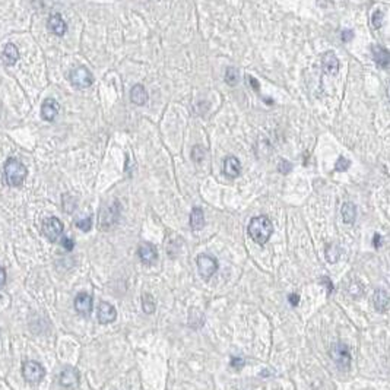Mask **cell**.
Wrapping results in <instances>:
<instances>
[{
    "label": "cell",
    "instance_id": "26",
    "mask_svg": "<svg viewBox=\"0 0 390 390\" xmlns=\"http://www.w3.org/2000/svg\"><path fill=\"white\" fill-rule=\"evenodd\" d=\"M203 158H205V149H203L202 146L196 145L195 148L192 149V160H193L195 163H202Z\"/></svg>",
    "mask_w": 390,
    "mask_h": 390
},
{
    "label": "cell",
    "instance_id": "11",
    "mask_svg": "<svg viewBox=\"0 0 390 390\" xmlns=\"http://www.w3.org/2000/svg\"><path fill=\"white\" fill-rule=\"evenodd\" d=\"M59 114V103L54 98H47L41 105V117L45 121H54Z\"/></svg>",
    "mask_w": 390,
    "mask_h": 390
},
{
    "label": "cell",
    "instance_id": "30",
    "mask_svg": "<svg viewBox=\"0 0 390 390\" xmlns=\"http://www.w3.org/2000/svg\"><path fill=\"white\" fill-rule=\"evenodd\" d=\"M244 364H246V361H244V358H241V357H232V358H231V367H234L236 370L243 368Z\"/></svg>",
    "mask_w": 390,
    "mask_h": 390
},
{
    "label": "cell",
    "instance_id": "8",
    "mask_svg": "<svg viewBox=\"0 0 390 390\" xmlns=\"http://www.w3.org/2000/svg\"><path fill=\"white\" fill-rule=\"evenodd\" d=\"M70 82L72 85L77 88V90H85L90 88L94 82V76L91 73L87 67H76L70 72Z\"/></svg>",
    "mask_w": 390,
    "mask_h": 390
},
{
    "label": "cell",
    "instance_id": "20",
    "mask_svg": "<svg viewBox=\"0 0 390 390\" xmlns=\"http://www.w3.org/2000/svg\"><path fill=\"white\" fill-rule=\"evenodd\" d=\"M130 100L132 103L136 105H143L146 104L148 101V92L145 90L143 85H135L132 91H130Z\"/></svg>",
    "mask_w": 390,
    "mask_h": 390
},
{
    "label": "cell",
    "instance_id": "33",
    "mask_svg": "<svg viewBox=\"0 0 390 390\" xmlns=\"http://www.w3.org/2000/svg\"><path fill=\"white\" fill-rule=\"evenodd\" d=\"M352 38H354V31L345 30L342 32V41H344V43H349Z\"/></svg>",
    "mask_w": 390,
    "mask_h": 390
},
{
    "label": "cell",
    "instance_id": "28",
    "mask_svg": "<svg viewBox=\"0 0 390 390\" xmlns=\"http://www.w3.org/2000/svg\"><path fill=\"white\" fill-rule=\"evenodd\" d=\"M76 226L79 228V229H82V231H90L91 226H92V218L91 216H87L85 219H81V221H77L76 222Z\"/></svg>",
    "mask_w": 390,
    "mask_h": 390
},
{
    "label": "cell",
    "instance_id": "14",
    "mask_svg": "<svg viewBox=\"0 0 390 390\" xmlns=\"http://www.w3.org/2000/svg\"><path fill=\"white\" fill-rule=\"evenodd\" d=\"M139 257L143 263L152 265L158 259V252H157L155 246H152L150 243H142L139 246Z\"/></svg>",
    "mask_w": 390,
    "mask_h": 390
},
{
    "label": "cell",
    "instance_id": "38",
    "mask_svg": "<svg viewBox=\"0 0 390 390\" xmlns=\"http://www.w3.org/2000/svg\"><path fill=\"white\" fill-rule=\"evenodd\" d=\"M373 244H374L375 249L381 246V237H380L378 234H375V236H374V241H373Z\"/></svg>",
    "mask_w": 390,
    "mask_h": 390
},
{
    "label": "cell",
    "instance_id": "32",
    "mask_svg": "<svg viewBox=\"0 0 390 390\" xmlns=\"http://www.w3.org/2000/svg\"><path fill=\"white\" fill-rule=\"evenodd\" d=\"M60 243H61V246L67 250V252H70V250H73V246H75V243H73V240L72 239H69V237H63V239H60Z\"/></svg>",
    "mask_w": 390,
    "mask_h": 390
},
{
    "label": "cell",
    "instance_id": "23",
    "mask_svg": "<svg viewBox=\"0 0 390 390\" xmlns=\"http://www.w3.org/2000/svg\"><path fill=\"white\" fill-rule=\"evenodd\" d=\"M142 308L146 315H152L155 311V300L150 297L149 294H145L142 297Z\"/></svg>",
    "mask_w": 390,
    "mask_h": 390
},
{
    "label": "cell",
    "instance_id": "7",
    "mask_svg": "<svg viewBox=\"0 0 390 390\" xmlns=\"http://www.w3.org/2000/svg\"><path fill=\"white\" fill-rule=\"evenodd\" d=\"M196 262H197V269H199L200 276H202L203 279H206V281L210 279V278L216 273V270H218V262H216V259L209 255L197 256Z\"/></svg>",
    "mask_w": 390,
    "mask_h": 390
},
{
    "label": "cell",
    "instance_id": "5",
    "mask_svg": "<svg viewBox=\"0 0 390 390\" xmlns=\"http://www.w3.org/2000/svg\"><path fill=\"white\" fill-rule=\"evenodd\" d=\"M330 358L336 362V365L339 368H348L351 365V354H349V348L341 342L333 344L329 349Z\"/></svg>",
    "mask_w": 390,
    "mask_h": 390
},
{
    "label": "cell",
    "instance_id": "4",
    "mask_svg": "<svg viewBox=\"0 0 390 390\" xmlns=\"http://www.w3.org/2000/svg\"><path fill=\"white\" fill-rule=\"evenodd\" d=\"M44 374V367L40 362H37V361H25L24 365H22V375L31 384L40 383L43 380Z\"/></svg>",
    "mask_w": 390,
    "mask_h": 390
},
{
    "label": "cell",
    "instance_id": "34",
    "mask_svg": "<svg viewBox=\"0 0 390 390\" xmlns=\"http://www.w3.org/2000/svg\"><path fill=\"white\" fill-rule=\"evenodd\" d=\"M288 301H289V304H291L292 307H297L298 302H300V295H298V294H291V295L288 297Z\"/></svg>",
    "mask_w": 390,
    "mask_h": 390
},
{
    "label": "cell",
    "instance_id": "21",
    "mask_svg": "<svg viewBox=\"0 0 390 390\" xmlns=\"http://www.w3.org/2000/svg\"><path fill=\"white\" fill-rule=\"evenodd\" d=\"M190 226L192 229L199 231L205 226V213L200 208H195L190 213Z\"/></svg>",
    "mask_w": 390,
    "mask_h": 390
},
{
    "label": "cell",
    "instance_id": "31",
    "mask_svg": "<svg viewBox=\"0 0 390 390\" xmlns=\"http://www.w3.org/2000/svg\"><path fill=\"white\" fill-rule=\"evenodd\" d=\"M278 168H279V173H281V174H288V173L292 170V165H291V163L282 160V161L279 163V167H278Z\"/></svg>",
    "mask_w": 390,
    "mask_h": 390
},
{
    "label": "cell",
    "instance_id": "6",
    "mask_svg": "<svg viewBox=\"0 0 390 390\" xmlns=\"http://www.w3.org/2000/svg\"><path fill=\"white\" fill-rule=\"evenodd\" d=\"M63 231H64V226H63V222L59 218L50 216V218H47V219L43 221V234L51 243L61 239Z\"/></svg>",
    "mask_w": 390,
    "mask_h": 390
},
{
    "label": "cell",
    "instance_id": "36",
    "mask_svg": "<svg viewBox=\"0 0 390 390\" xmlns=\"http://www.w3.org/2000/svg\"><path fill=\"white\" fill-rule=\"evenodd\" d=\"M5 284H6V270L0 266V286H3Z\"/></svg>",
    "mask_w": 390,
    "mask_h": 390
},
{
    "label": "cell",
    "instance_id": "39",
    "mask_svg": "<svg viewBox=\"0 0 390 390\" xmlns=\"http://www.w3.org/2000/svg\"><path fill=\"white\" fill-rule=\"evenodd\" d=\"M387 97H389V100H390V84H389V87H387Z\"/></svg>",
    "mask_w": 390,
    "mask_h": 390
},
{
    "label": "cell",
    "instance_id": "25",
    "mask_svg": "<svg viewBox=\"0 0 390 390\" xmlns=\"http://www.w3.org/2000/svg\"><path fill=\"white\" fill-rule=\"evenodd\" d=\"M339 255H341V250L338 246H329L328 250H326V259L329 260V263H335L338 259H339Z\"/></svg>",
    "mask_w": 390,
    "mask_h": 390
},
{
    "label": "cell",
    "instance_id": "37",
    "mask_svg": "<svg viewBox=\"0 0 390 390\" xmlns=\"http://www.w3.org/2000/svg\"><path fill=\"white\" fill-rule=\"evenodd\" d=\"M247 81L252 84V87L255 88V91H259V84H257V81H256L253 76H247Z\"/></svg>",
    "mask_w": 390,
    "mask_h": 390
},
{
    "label": "cell",
    "instance_id": "1",
    "mask_svg": "<svg viewBox=\"0 0 390 390\" xmlns=\"http://www.w3.org/2000/svg\"><path fill=\"white\" fill-rule=\"evenodd\" d=\"M273 232V225L268 216H255L249 224V236L257 244H266Z\"/></svg>",
    "mask_w": 390,
    "mask_h": 390
},
{
    "label": "cell",
    "instance_id": "2",
    "mask_svg": "<svg viewBox=\"0 0 390 390\" xmlns=\"http://www.w3.org/2000/svg\"><path fill=\"white\" fill-rule=\"evenodd\" d=\"M3 173H5V180L11 187L22 186L27 179V167L16 158H9L5 163Z\"/></svg>",
    "mask_w": 390,
    "mask_h": 390
},
{
    "label": "cell",
    "instance_id": "9",
    "mask_svg": "<svg viewBox=\"0 0 390 390\" xmlns=\"http://www.w3.org/2000/svg\"><path fill=\"white\" fill-rule=\"evenodd\" d=\"M59 381L63 387L66 389H73L79 384V373L77 370L73 368V367H66L63 368L60 373V377H59Z\"/></svg>",
    "mask_w": 390,
    "mask_h": 390
},
{
    "label": "cell",
    "instance_id": "13",
    "mask_svg": "<svg viewBox=\"0 0 390 390\" xmlns=\"http://www.w3.org/2000/svg\"><path fill=\"white\" fill-rule=\"evenodd\" d=\"M75 308L79 315L90 316L92 311V297L87 292L77 294L75 298Z\"/></svg>",
    "mask_w": 390,
    "mask_h": 390
},
{
    "label": "cell",
    "instance_id": "29",
    "mask_svg": "<svg viewBox=\"0 0 390 390\" xmlns=\"http://www.w3.org/2000/svg\"><path fill=\"white\" fill-rule=\"evenodd\" d=\"M349 160H346L344 157H341L338 161H336V165H335V168H336V171H346L348 168H349Z\"/></svg>",
    "mask_w": 390,
    "mask_h": 390
},
{
    "label": "cell",
    "instance_id": "19",
    "mask_svg": "<svg viewBox=\"0 0 390 390\" xmlns=\"http://www.w3.org/2000/svg\"><path fill=\"white\" fill-rule=\"evenodd\" d=\"M19 59V50L15 44H6L2 51V61L6 66H14Z\"/></svg>",
    "mask_w": 390,
    "mask_h": 390
},
{
    "label": "cell",
    "instance_id": "22",
    "mask_svg": "<svg viewBox=\"0 0 390 390\" xmlns=\"http://www.w3.org/2000/svg\"><path fill=\"white\" fill-rule=\"evenodd\" d=\"M341 212H342L344 222H346V224H352V222L355 221V218H357V208H355V205L351 203V202L344 203Z\"/></svg>",
    "mask_w": 390,
    "mask_h": 390
},
{
    "label": "cell",
    "instance_id": "3",
    "mask_svg": "<svg viewBox=\"0 0 390 390\" xmlns=\"http://www.w3.org/2000/svg\"><path fill=\"white\" fill-rule=\"evenodd\" d=\"M120 216V205L119 202H113L110 205H107L103 210L100 212V218H98V226L101 231H108L113 226L117 224Z\"/></svg>",
    "mask_w": 390,
    "mask_h": 390
},
{
    "label": "cell",
    "instance_id": "10",
    "mask_svg": "<svg viewBox=\"0 0 390 390\" xmlns=\"http://www.w3.org/2000/svg\"><path fill=\"white\" fill-rule=\"evenodd\" d=\"M97 316H98L100 323L107 325V323H113V322L117 319V311H116V308H114L110 302L103 301V302H100V305H98Z\"/></svg>",
    "mask_w": 390,
    "mask_h": 390
},
{
    "label": "cell",
    "instance_id": "12",
    "mask_svg": "<svg viewBox=\"0 0 390 390\" xmlns=\"http://www.w3.org/2000/svg\"><path fill=\"white\" fill-rule=\"evenodd\" d=\"M322 67H323L325 73H328V75H336L338 73L339 60H338V57L333 51H326L322 56Z\"/></svg>",
    "mask_w": 390,
    "mask_h": 390
},
{
    "label": "cell",
    "instance_id": "15",
    "mask_svg": "<svg viewBox=\"0 0 390 390\" xmlns=\"http://www.w3.org/2000/svg\"><path fill=\"white\" fill-rule=\"evenodd\" d=\"M371 54L374 61L381 66V67H389L390 66V51L387 48H384L383 45H373L371 47Z\"/></svg>",
    "mask_w": 390,
    "mask_h": 390
},
{
    "label": "cell",
    "instance_id": "27",
    "mask_svg": "<svg viewBox=\"0 0 390 390\" xmlns=\"http://www.w3.org/2000/svg\"><path fill=\"white\" fill-rule=\"evenodd\" d=\"M383 18H384V14L381 12V11H375L374 14H373V19H371V22H373V27L374 28H381V25H383Z\"/></svg>",
    "mask_w": 390,
    "mask_h": 390
},
{
    "label": "cell",
    "instance_id": "16",
    "mask_svg": "<svg viewBox=\"0 0 390 390\" xmlns=\"http://www.w3.org/2000/svg\"><path fill=\"white\" fill-rule=\"evenodd\" d=\"M241 173V164L240 161L236 157H226L224 160V174L229 179H236L239 177Z\"/></svg>",
    "mask_w": 390,
    "mask_h": 390
},
{
    "label": "cell",
    "instance_id": "35",
    "mask_svg": "<svg viewBox=\"0 0 390 390\" xmlns=\"http://www.w3.org/2000/svg\"><path fill=\"white\" fill-rule=\"evenodd\" d=\"M320 282H325V284H326V285H325V286L328 288V292H329V294H330V292H332V291H333V284H332V281H330L329 278L323 276V278L320 279Z\"/></svg>",
    "mask_w": 390,
    "mask_h": 390
},
{
    "label": "cell",
    "instance_id": "17",
    "mask_svg": "<svg viewBox=\"0 0 390 390\" xmlns=\"http://www.w3.org/2000/svg\"><path fill=\"white\" fill-rule=\"evenodd\" d=\"M48 28L51 30L53 34H56V35H64L66 34V30H67V27H66V22H64V19L61 18L60 14H51L50 18H48Z\"/></svg>",
    "mask_w": 390,
    "mask_h": 390
},
{
    "label": "cell",
    "instance_id": "24",
    "mask_svg": "<svg viewBox=\"0 0 390 390\" xmlns=\"http://www.w3.org/2000/svg\"><path fill=\"white\" fill-rule=\"evenodd\" d=\"M225 82L229 87H236L239 82V72L234 67H228L225 72Z\"/></svg>",
    "mask_w": 390,
    "mask_h": 390
},
{
    "label": "cell",
    "instance_id": "18",
    "mask_svg": "<svg viewBox=\"0 0 390 390\" xmlns=\"http://www.w3.org/2000/svg\"><path fill=\"white\" fill-rule=\"evenodd\" d=\"M373 301H374L375 310L380 311V313L387 311V308L390 307V297L384 289H377L374 292Z\"/></svg>",
    "mask_w": 390,
    "mask_h": 390
}]
</instances>
